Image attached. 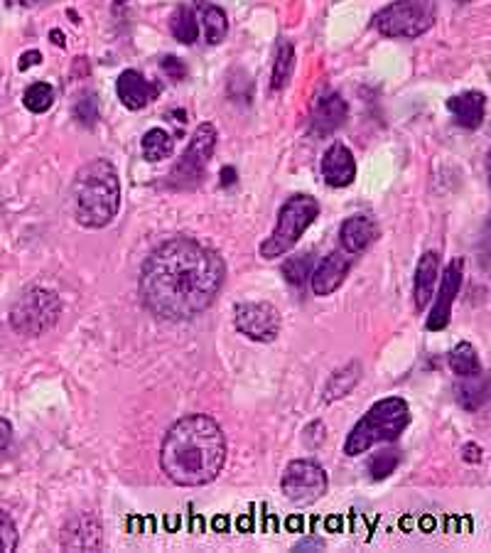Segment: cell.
<instances>
[{"mask_svg":"<svg viewBox=\"0 0 491 553\" xmlns=\"http://www.w3.org/2000/svg\"><path fill=\"white\" fill-rule=\"evenodd\" d=\"M74 116L79 119V123H84V126H94V123H96V119H98L96 99H94V96H81V99L77 101Z\"/></svg>","mask_w":491,"mask_h":553,"instance_id":"obj_31","label":"cell"},{"mask_svg":"<svg viewBox=\"0 0 491 553\" xmlns=\"http://www.w3.org/2000/svg\"><path fill=\"white\" fill-rule=\"evenodd\" d=\"M160 67H162V71H165L167 77H170L172 81L185 80L187 67L182 64V60H179V57H172V54H170V57H165V60L160 62Z\"/></svg>","mask_w":491,"mask_h":553,"instance_id":"obj_32","label":"cell"},{"mask_svg":"<svg viewBox=\"0 0 491 553\" xmlns=\"http://www.w3.org/2000/svg\"><path fill=\"white\" fill-rule=\"evenodd\" d=\"M170 32L182 45H192L199 38V22H196L192 8H187V5L175 8L172 18H170Z\"/></svg>","mask_w":491,"mask_h":553,"instance_id":"obj_23","label":"cell"},{"mask_svg":"<svg viewBox=\"0 0 491 553\" xmlns=\"http://www.w3.org/2000/svg\"><path fill=\"white\" fill-rule=\"evenodd\" d=\"M322 178L329 188H349L356 178V160L344 143H334L322 158Z\"/></svg>","mask_w":491,"mask_h":553,"instance_id":"obj_14","label":"cell"},{"mask_svg":"<svg viewBox=\"0 0 491 553\" xmlns=\"http://www.w3.org/2000/svg\"><path fill=\"white\" fill-rule=\"evenodd\" d=\"M62 546L64 549H77V551H94L101 546V526L94 516L81 514L74 522L67 524L62 533Z\"/></svg>","mask_w":491,"mask_h":553,"instance_id":"obj_16","label":"cell"},{"mask_svg":"<svg viewBox=\"0 0 491 553\" xmlns=\"http://www.w3.org/2000/svg\"><path fill=\"white\" fill-rule=\"evenodd\" d=\"M376 237H379V227L366 214L349 217L342 224V247L346 254H362V251L371 247Z\"/></svg>","mask_w":491,"mask_h":553,"instance_id":"obj_19","label":"cell"},{"mask_svg":"<svg viewBox=\"0 0 491 553\" xmlns=\"http://www.w3.org/2000/svg\"><path fill=\"white\" fill-rule=\"evenodd\" d=\"M293 67H295L293 45L287 40H283L278 45V54H275V64H273V81H270V87H273L275 91H280L287 87V81L293 77Z\"/></svg>","mask_w":491,"mask_h":553,"instance_id":"obj_25","label":"cell"},{"mask_svg":"<svg viewBox=\"0 0 491 553\" xmlns=\"http://www.w3.org/2000/svg\"><path fill=\"white\" fill-rule=\"evenodd\" d=\"M216 148V129L212 123H199L192 133L189 146L177 160L172 172L167 175V185L172 189H195L204 180L206 165L214 155Z\"/></svg>","mask_w":491,"mask_h":553,"instance_id":"obj_8","label":"cell"},{"mask_svg":"<svg viewBox=\"0 0 491 553\" xmlns=\"http://www.w3.org/2000/svg\"><path fill=\"white\" fill-rule=\"evenodd\" d=\"M307 551V549H314V551H322L324 549V541H320V539H304V541H300L297 546H295V551Z\"/></svg>","mask_w":491,"mask_h":553,"instance_id":"obj_36","label":"cell"},{"mask_svg":"<svg viewBox=\"0 0 491 553\" xmlns=\"http://www.w3.org/2000/svg\"><path fill=\"white\" fill-rule=\"evenodd\" d=\"M113 3H116V5H126L128 0H113Z\"/></svg>","mask_w":491,"mask_h":553,"instance_id":"obj_39","label":"cell"},{"mask_svg":"<svg viewBox=\"0 0 491 553\" xmlns=\"http://www.w3.org/2000/svg\"><path fill=\"white\" fill-rule=\"evenodd\" d=\"M349 113L346 101L339 94H327L314 104L312 113H310V133L314 138H324L342 126Z\"/></svg>","mask_w":491,"mask_h":553,"instance_id":"obj_13","label":"cell"},{"mask_svg":"<svg viewBox=\"0 0 491 553\" xmlns=\"http://www.w3.org/2000/svg\"><path fill=\"white\" fill-rule=\"evenodd\" d=\"M236 182V170L234 168H224L221 170V185H234Z\"/></svg>","mask_w":491,"mask_h":553,"instance_id":"obj_37","label":"cell"},{"mask_svg":"<svg viewBox=\"0 0 491 553\" xmlns=\"http://www.w3.org/2000/svg\"><path fill=\"white\" fill-rule=\"evenodd\" d=\"M10 438H12V425L5 418H0V455L5 453V448L10 445Z\"/></svg>","mask_w":491,"mask_h":553,"instance_id":"obj_33","label":"cell"},{"mask_svg":"<svg viewBox=\"0 0 491 553\" xmlns=\"http://www.w3.org/2000/svg\"><path fill=\"white\" fill-rule=\"evenodd\" d=\"M327 487H329L327 473L322 465H317L314 460H293L285 467L283 480H280L283 494L297 507H307L322 499Z\"/></svg>","mask_w":491,"mask_h":553,"instance_id":"obj_9","label":"cell"},{"mask_svg":"<svg viewBox=\"0 0 491 553\" xmlns=\"http://www.w3.org/2000/svg\"><path fill=\"white\" fill-rule=\"evenodd\" d=\"M460 3H467V0H460Z\"/></svg>","mask_w":491,"mask_h":553,"instance_id":"obj_40","label":"cell"},{"mask_svg":"<svg viewBox=\"0 0 491 553\" xmlns=\"http://www.w3.org/2000/svg\"><path fill=\"white\" fill-rule=\"evenodd\" d=\"M22 104H25V109L32 111V113H45V111L52 109V104H54V91H52V87L45 84V81H37V84L28 87Z\"/></svg>","mask_w":491,"mask_h":553,"instance_id":"obj_28","label":"cell"},{"mask_svg":"<svg viewBox=\"0 0 491 553\" xmlns=\"http://www.w3.org/2000/svg\"><path fill=\"white\" fill-rule=\"evenodd\" d=\"M462 276H464V261L454 258V261L447 264L445 273H442L440 290H437L435 306H432L430 315H428V330H432V332H440V330L450 325L452 306H454V297L460 293Z\"/></svg>","mask_w":491,"mask_h":553,"instance_id":"obj_11","label":"cell"},{"mask_svg":"<svg viewBox=\"0 0 491 553\" xmlns=\"http://www.w3.org/2000/svg\"><path fill=\"white\" fill-rule=\"evenodd\" d=\"M74 219L84 229L108 227L121 207V180L113 163L104 158L81 165L71 182Z\"/></svg>","mask_w":491,"mask_h":553,"instance_id":"obj_3","label":"cell"},{"mask_svg":"<svg viewBox=\"0 0 491 553\" xmlns=\"http://www.w3.org/2000/svg\"><path fill=\"white\" fill-rule=\"evenodd\" d=\"M37 64H42V54H39L37 50H32V52H25L22 54V60H20V71H25L28 67H37Z\"/></svg>","mask_w":491,"mask_h":553,"instance_id":"obj_34","label":"cell"},{"mask_svg":"<svg viewBox=\"0 0 491 553\" xmlns=\"http://www.w3.org/2000/svg\"><path fill=\"white\" fill-rule=\"evenodd\" d=\"M462 384L457 386V401L464 411H477L487 404V376L484 372L474 376H460Z\"/></svg>","mask_w":491,"mask_h":553,"instance_id":"obj_20","label":"cell"},{"mask_svg":"<svg viewBox=\"0 0 491 553\" xmlns=\"http://www.w3.org/2000/svg\"><path fill=\"white\" fill-rule=\"evenodd\" d=\"M447 111L462 129H479L481 121H484V111H487V96L481 91H464L460 96H452L447 101Z\"/></svg>","mask_w":491,"mask_h":553,"instance_id":"obj_17","label":"cell"},{"mask_svg":"<svg viewBox=\"0 0 491 553\" xmlns=\"http://www.w3.org/2000/svg\"><path fill=\"white\" fill-rule=\"evenodd\" d=\"M140 150H143V158L147 163H160L172 155L175 150V140L167 133L165 129H150L140 140Z\"/></svg>","mask_w":491,"mask_h":553,"instance_id":"obj_21","label":"cell"},{"mask_svg":"<svg viewBox=\"0 0 491 553\" xmlns=\"http://www.w3.org/2000/svg\"><path fill=\"white\" fill-rule=\"evenodd\" d=\"M411 423V406L401 396L383 398L366 411L354 425L352 433L344 440V455L359 457L369 453L373 445L393 443L403 435V431Z\"/></svg>","mask_w":491,"mask_h":553,"instance_id":"obj_4","label":"cell"},{"mask_svg":"<svg viewBox=\"0 0 491 553\" xmlns=\"http://www.w3.org/2000/svg\"><path fill=\"white\" fill-rule=\"evenodd\" d=\"M199 11H202V30H204L206 42L219 45L226 40V32H229V18L219 5H209L204 0H199Z\"/></svg>","mask_w":491,"mask_h":553,"instance_id":"obj_22","label":"cell"},{"mask_svg":"<svg viewBox=\"0 0 491 553\" xmlns=\"http://www.w3.org/2000/svg\"><path fill=\"white\" fill-rule=\"evenodd\" d=\"M18 549V529L8 514L0 512V553H10Z\"/></svg>","mask_w":491,"mask_h":553,"instance_id":"obj_30","label":"cell"},{"mask_svg":"<svg viewBox=\"0 0 491 553\" xmlns=\"http://www.w3.org/2000/svg\"><path fill=\"white\" fill-rule=\"evenodd\" d=\"M157 87L136 70H126L116 81V94L121 104L130 111H140L157 96Z\"/></svg>","mask_w":491,"mask_h":553,"instance_id":"obj_15","label":"cell"},{"mask_svg":"<svg viewBox=\"0 0 491 553\" xmlns=\"http://www.w3.org/2000/svg\"><path fill=\"white\" fill-rule=\"evenodd\" d=\"M234 325L254 342H273L280 332V313L270 303H241L234 310Z\"/></svg>","mask_w":491,"mask_h":553,"instance_id":"obj_10","label":"cell"},{"mask_svg":"<svg viewBox=\"0 0 491 553\" xmlns=\"http://www.w3.org/2000/svg\"><path fill=\"white\" fill-rule=\"evenodd\" d=\"M310 273H312V256H310V254L290 256L285 261L283 276L285 281H290L293 286H303L304 278H310Z\"/></svg>","mask_w":491,"mask_h":553,"instance_id":"obj_29","label":"cell"},{"mask_svg":"<svg viewBox=\"0 0 491 553\" xmlns=\"http://www.w3.org/2000/svg\"><path fill=\"white\" fill-rule=\"evenodd\" d=\"M59 313H62V303L57 293L32 286L22 290L15 300V306L10 310V325L22 337H39L57 325Z\"/></svg>","mask_w":491,"mask_h":553,"instance_id":"obj_7","label":"cell"},{"mask_svg":"<svg viewBox=\"0 0 491 553\" xmlns=\"http://www.w3.org/2000/svg\"><path fill=\"white\" fill-rule=\"evenodd\" d=\"M398 465H401V450H395V448H386V450H379V453L373 455L371 460H369V473H371V480H386L388 474L395 473L398 470Z\"/></svg>","mask_w":491,"mask_h":553,"instance_id":"obj_27","label":"cell"},{"mask_svg":"<svg viewBox=\"0 0 491 553\" xmlns=\"http://www.w3.org/2000/svg\"><path fill=\"white\" fill-rule=\"evenodd\" d=\"M435 22V0H393L373 15V28L383 38L412 40L430 30Z\"/></svg>","mask_w":491,"mask_h":553,"instance_id":"obj_6","label":"cell"},{"mask_svg":"<svg viewBox=\"0 0 491 553\" xmlns=\"http://www.w3.org/2000/svg\"><path fill=\"white\" fill-rule=\"evenodd\" d=\"M229 443L212 415L192 414L179 418L165 433L160 448V467L170 482L179 487H202L221 474Z\"/></svg>","mask_w":491,"mask_h":553,"instance_id":"obj_2","label":"cell"},{"mask_svg":"<svg viewBox=\"0 0 491 553\" xmlns=\"http://www.w3.org/2000/svg\"><path fill=\"white\" fill-rule=\"evenodd\" d=\"M462 457L467 463H481V448L477 443H467L462 448Z\"/></svg>","mask_w":491,"mask_h":553,"instance_id":"obj_35","label":"cell"},{"mask_svg":"<svg viewBox=\"0 0 491 553\" xmlns=\"http://www.w3.org/2000/svg\"><path fill=\"white\" fill-rule=\"evenodd\" d=\"M450 369L457 376H474L481 374V362L477 349L470 342H460L450 352Z\"/></svg>","mask_w":491,"mask_h":553,"instance_id":"obj_24","label":"cell"},{"mask_svg":"<svg viewBox=\"0 0 491 553\" xmlns=\"http://www.w3.org/2000/svg\"><path fill=\"white\" fill-rule=\"evenodd\" d=\"M359 376H362V366L356 364V362L344 366L342 372H337L329 379V384H327V401H334V398H342V396L349 394L356 386V381H359Z\"/></svg>","mask_w":491,"mask_h":553,"instance_id":"obj_26","label":"cell"},{"mask_svg":"<svg viewBox=\"0 0 491 553\" xmlns=\"http://www.w3.org/2000/svg\"><path fill=\"white\" fill-rule=\"evenodd\" d=\"M320 217V202L310 195H295L283 205L278 214L273 234L261 244V256L278 258L287 254L300 241L307 229L312 227L314 219Z\"/></svg>","mask_w":491,"mask_h":553,"instance_id":"obj_5","label":"cell"},{"mask_svg":"<svg viewBox=\"0 0 491 553\" xmlns=\"http://www.w3.org/2000/svg\"><path fill=\"white\" fill-rule=\"evenodd\" d=\"M437 273H440V256L435 251L422 254L415 268V281H412V297H415V310H425L428 303L432 300V290L437 283Z\"/></svg>","mask_w":491,"mask_h":553,"instance_id":"obj_18","label":"cell"},{"mask_svg":"<svg viewBox=\"0 0 491 553\" xmlns=\"http://www.w3.org/2000/svg\"><path fill=\"white\" fill-rule=\"evenodd\" d=\"M226 281V264L204 244L189 237L167 239L146 258L140 296L160 320H192L214 303Z\"/></svg>","mask_w":491,"mask_h":553,"instance_id":"obj_1","label":"cell"},{"mask_svg":"<svg viewBox=\"0 0 491 553\" xmlns=\"http://www.w3.org/2000/svg\"><path fill=\"white\" fill-rule=\"evenodd\" d=\"M349 268H352V254H346V251H332L329 256H324L310 273L314 296L324 297L332 296L334 290H339Z\"/></svg>","mask_w":491,"mask_h":553,"instance_id":"obj_12","label":"cell"},{"mask_svg":"<svg viewBox=\"0 0 491 553\" xmlns=\"http://www.w3.org/2000/svg\"><path fill=\"white\" fill-rule=\"evenodd\" d=\"M49 38H52V42H54V45H59V47L64 45V35H62L59 30H52V35H49Z\"/></svg>","mask_w":491,"mask_h":553,"instance_id":"obj_38","label":"cell"}]
</instances>
